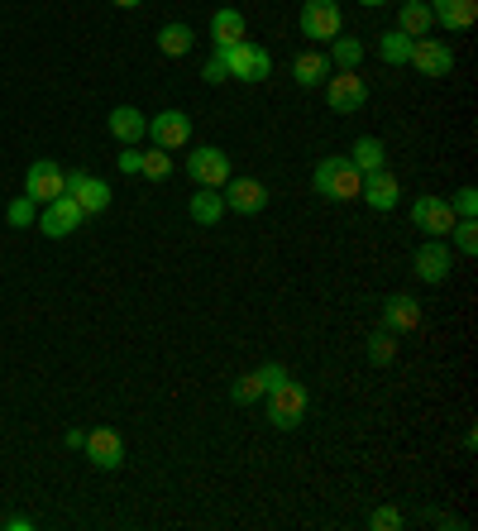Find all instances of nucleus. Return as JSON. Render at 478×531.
I'll return each mask as SVG.
<instances>
[{"instance_id": "nucleus-1", "label": "nucleus", "mask_w": 478, "mask_h": 531, "mask_svg": "<svg viewBox=\"0 0 478 531\" xmlns=\"http://www.w3.org/2000/svg\"><path fill=\"white\" fill-rule=\"evenodd\" d=\"M359 182H364V173L349 158H321L316 173H311V187L326 201H354L359 197Z\"/></svg>"}, {"instance_id": "nucleus-2", "label": "nucleus", "mask_w": 478, "mask_h": 531, "mask_svg": "<svg viewBox=\"0 0 478 531\" xmlns=\"http://www.w3.org/2000/svg\"><path fill=\"white\" fill-rule=\"evenodd\" d=\"M311 412V393H306V383L297 378H287L278 383L273 393H268V426H278V431H297Z\"/></svg>"}, {"instance_id": "nucleus-3", "label": "nucleus", "mask_w": 478, "mask_h": 531, "mask_svg": "<svg viewBox=\"0 0 478 531\" xmlns=\"http://www.w3.org/2000/svg\"><path fill=\"white\" fill-rule=\"evenodd\" d=\"M220 58H225V72L235 77V82H268V72H273V53L259 44H249V39H239L230 48H216Z\"/></svg>"}, {"instance_id": "nucleus-4", "label": "nucleus", "mask_w": 478, "mask_h": 531, "mask_svg": "<svg viewBox=\"0 0 478 531\" xmlns=\"http://www.w3.org/2000/svg\"><path fill=\"white\" fill-rule=\"evenodd\" d=\"M182 168H187V177H192L196 187H216V192L225 187V182H230V177H235V168H230V154H225V149H216V144H196Z\"/></svg>"}, {"instance_id": "nucleus-5", "label": "nucleus", "mask_w": 478, "mask_h": 531, "mask_svg": "<svg viewBox=\"0 0 478 531\" xmlns=\"http://www.w3.org/2000/svg\"><path fill=\"white\" fill-rule=\"evenodd\" d=\"M297 29L316 44H330L335 34H345V10L335 0H302V15H297Z\"/></svg>"}, {"instance_id": "nucleus-6", "label": "nucleus", "mask_w": 478, "mask_h": 531, "mask_svg": "<svg viewBox=\"0 0 478 531\" xmlns=\"http://www.w3.org/2000/svg\"><path fill=\"white\" fill-rule=\"evenodd\" d=\"M82 221H87V211H82V206H77V201L67 197H53V201H44V206H39V230H44L48 240H67V235H72V230H82Z\"/></svg>"}, {"instance_id": "nucleus-7", "label": "nucleus", "mask_w": 478, "mask_h": 531, "mask_svg": "<svg viewBox=\"0 0 478 531\" xmlns=\"http://www.w3.org/2000/svg\"><path fill=\"white\" fill-rule=\"evenodd\" d=\"M149 139H153V149H168V154H173V149H187V144H192V115L177 111V106L149 115Z\"/></svg>"}, {"instance_id": "nucleus-8", "label": "nucleus", "mask_w": 478, "mask_h": 531, "mask_svg": "<svg viewBox=\"0 0 478 531\" xmlns=\"http://www.w3.org/2000/svg\"><path fill=\"white\" fill-rule=\"evenodd\" d=\"M326 101L335 115H354L364 111V101H369V82L359 77V72H330L326 77Z\"/></svg>"}, {"instance_id": "nucleus-9", "label": "nucleus", "mask_w": 478, "mask_h": 531, "mask_svg": "<svg viewBox=\"0 0 478 531\" xmlns=\"http://www.w3.org/2000/svg\"><path fill=\"white\" fill-rule=\"evenodd\" d=\"M220 197H225V211H239V216H259L263 206H268V187H263L259 177H230V182L220 187Z\"/></svg>"}, {"instance_id": "nucleus-10", "label": "nucleus", "mask_w": 478, "mask_h": 531, "mask_svg": "<svg viewBox=\"0 0 478 531\" xmlns=\"http://www.w3.org/2000/svg\"><path fill=\"white\" fill-rule=\"evenodd\" d=\"M412 221H416V230H421L426 240H445V235H450V225H455L459 216L450 211V201H440V197H416V201H412Z\"/></svg>"}, {"instance_id": "nucleus-11", "label": "nucleus", "mask_w": 478, "mask_h": 531, "mask_svg": "<svg viewBox=\"0 0 478 531\" xmlns=\"http://www.w3.org/2000/svg\"><path fill=\"white\" fill-rule=\"evenodd\" d=\"M407 63L421 72V77H450L455 72V48L440 44V39H412V58Z\"/></svg>"}, {"instance_id": "nucleus-12", "label": "nucleus", "mask_w": 478, "mask_h": 531, "mask_svg": "<svg viewBox=\"0 0 478 531\" xmlns=\"http://www.w3.org/2000/svg\"><path fill=\"white\" fill-rule=\"evenodd\" d=\"M63 192L77 201L87 216H101V211L110 206V187L101 182V177H91V173H63Z\"/></svg>"}, {"instance_id": "nucleus-13", "label": "nucleus", "mask_w": 478, "mask_h": 531, "mask_svg": "<svg viewBox=\"0 0 478 531\" xmlns=\"http://www.w3.org/2000/svg\"><path fill=\"white\" fill-rule=\"evenodd\" d=\"M24 197L39 201V206L53 197H63V168H58L53 158H34L29 173H24Z\"/></svg>"}, {"instance_id": "nucleus-14", "label": "nucleus", "mask_w": 478, "mask_h": 531, "mask_svg": "<svg viewBox=\"0 0 478 531\" xmlns=\"http://www.w3.org/2000/svg\"><path fill=\"white\" fill-rule=\"evenodd\" d=\"M412 268H416V278H421V283H445V278H450V268H455L450 244H445V240H426L421 249H416Z\"/></svg>"}, {"instance_id": "nucleus-15", "label": "nucleus", "mask_w": 478, "mask_h": 531, "mask_svg": "<svg viewBox=\"0 0 478 531\" xmlns=\"http://www.w3.org/2000/svg\"><path fill=\"white\" fill-rule=\"evenodd\" d=\"M82 450H87V460L96 469H120L125 465V441H120V431H110V426H101V431H87V445H82Z\"/></svg>"}, {"instance_id": "nucleus-16", "label": "nucleus", "mask_w": 478, "mask_h": 531, "mask_svg": "<svg viewBox=\"0 0 478 531\" xmlns=\"http://www.w3.org/2000/svg\"><path fill=\"white\" fill-rule=\"evenodd\" d=\"M359 201H369V211H392V206L402 201V182H397L388 168L364 173V182H359Z\"/></svg>"}, {"instance_id": "nucleus-17", "label": "nucleus", "mask_w": 478, "mask_h": 531, "mask_svg": "<svg viewBox=\"0 0 478 531\" xmlns=\"http://www.w3.org/2000/svg\"><path fill=\"white\" fill-rule=\"evenodd\" d=\"M106 130H110V139H120V144H144L149 115L139 111V106H115V111L106 115Z\"/></svg>"}, {"instance_id": "nucleus-18", "label": "nucleus", "mask_w": 478, "mask_h": 531, "mask_svg": "<svg viewBox=\"0 0 478 531\" xmlns=\"http://www.w3.org/2000/svg\"><path fill=\"white\" fill-rule=\"evenodd\" d=\"M416 326H421V302H416V297L397 292V297L383 302V331L407 335V331H416Z\"/></svg>"}, {"instance_id": "nucleus-19", "label": "nucleus", "mask_w": 478, "mask_h": 531, "mask_svg": "<svg viewBox=\"0 0 478 531\" xmlns=\"http://www.w3.org/2000/svg\"><path fill=\"white\" fill-rule=\"evenodd\" d=\"M431 24H435V15L426 0H397V29H402L407 39H426Z\"/></svg>"}, {"instance_id": "nucleus-20", "label": "nucleus", "mask_w": 478, "mask_h": 531, "mask_svg": "<svg viewBox=\"0 0 478 531\" xmlns=\"http://www.w3.org/2000/svg\"><path fill=\"white\" fill-rule=\"evenodd\" d=\"M330 72H335V67H330L326 53H297V58H292V77H297V87H326Z\"/></svg>"}, {"instance_id": "nucleus-21", "label": "nucleus", "mask_w": 478, "mask_h": 531, "mask_svg": "<svg viewBox=\"0 0 478 531\" xmlns=\"http://www.w3.org/2000/svg\"><path fill=\"white\" fill-rule=\"evenodd\" d=\"M345 158L359 168V173H378V168H388V149H383V139H373V134L354 139V149H349Z\"/></svg>"}, {"instance_id": "nucleus-22", "label": "nucleus", "mask_w": 478, "mask_h": 531, "mask_svg": "<svg viewBox=\"0 0 478 531\" xmlns=\"http://www.w3.org/2000/svg\"><path fill=\"white\" fill-rule=\"evenodd\" d=\"M196 48V34H192V24H163V29H158V53H163V58H187V53H192Z\"/></svg>"}, {"instance_id": "nucleus-23", "label": "nucleus", "mask_w": 478, "mask_h": 531, "mask_svg": "<svg viewBox=\"0 0 478 531\" xmlns=\"http://www.w3.org/2000/svg\"><path fill=\"white\" fill-rule=\"evenodd\" d=\"M244 29H249V24H244L239 10H216V15H211V48L239 44V39H244Z\"/></svg>"}, {"instance_id": "nucleus-24", "label": "nucleus", "mask_w": 478, "mask_h": 531, "mask_svg": "<svg viewBox=\"0 0 478 531\" xmlns=\"http://www.w3.org/2000/svg\"><path fill=\"white\" fill-rule=\"evenodd\" d=\"M378 58H383L388 67H407V58H412V39H407L397 24L383 29V34H378Z\"/></svg>"}, {"instance_id": "nucleus-25", "label": "nucleus", "mask_w": 478, "mask_h": 531, "mask_svg": "<svg viewBox=\"0 0 478 531\" xmlns=\"http://www.w3.org/2000/svg\"><path fill=\"white\" fill-rule=\"evenodd\" d=\"M192 221L196 225H220V216H225V197H220L216 187H201V192H192Z\"/></svg>"}, {"instance_id": "nucleus-26", "label": "nucleus", "mask_w": 478, "mask_h": 531, "mask_svg": "<svg viewBox=\"0 0 478 531\" xmlns=\"http://www.w3.org/2000/svg\"><path fill=\"white\" fill-rule=\"evenodd\" d=\"M326 58H330V67H340V72H359V63H364V44L349 39V34H335Z\"/></svg>"}, {"instance_id": "nucleus-27", "label": "nucleus", "mask_w": 478, "mask_h": 531, "mask_svg": "<svg viewBox=\"0 0 478 531\" xmlns=\"http://www.w3.org/2000/svg\"><path fill=\"white\" fill-rule=\"evenodd\" d=\"M392 359H397V335L378 326V331L369 335V364H378V369H383V364H392Z\"/></svg>"}, {"instance_id": "nucleus-28", "label": "nucleus", "mask_w": 478, "mask_h": 531, "mask_svg": "<svg viewBox=\"0 0 478 531\" xmlns=\"http://www.w3.org/2000/svg\"><path fill=\"white\" fill-rule=\"evenodd\" d=\"M139 173L149 177V182H168V177H173V158H168V149H149L144 163H139Z\"/></svg>"}, {"instance_id": "nucleus-29", "label": "nucleus", "mask_w": 478, "mask_h": 531, "mask_svg": "<svg viewBox=\"0 0 478 531\" xmlns=\"http://www.w3.org/2000/svg\"><path fill=\"white\" fill-rule=\"evenodd\" d=\"M5 221L15 225V230H29V225L39 221V201L15 197V201H10V206H5Z\"/></svg>"}, {"instance_id": "nucleus-30", "label": "nucleus", "mask_w": 478, "mask_h": 531, "mask_svg": "<svg viewBox=\"0 0 478 531\" xmlns=\"http://www.w3.org/2000/svg\"><path fill=\"white\" fill-rule=\"evenodd\" d=\"M259 398H263L259 374H244V378H235V383H230V402H239V407H254Z\"/></svg>"}, {"instance_id": "nucleus-31", "label": "nucleus", "mask_w": 478, "mask_h": 531, "mask_svg": "<svg viewBox=\"0 0 478 531\" xmlns=\"http://www.w3.org/2000/svg\"><path fill=\"white\" fill-rule=\"evenodd\" d=\"M450 235H455L459 254H478V221L474 216H469V221H455L450 225Z\"/></svg>"}, {"instance_id": "nucleus-32", "label": "nucleus", "mask_w": 478, "mask_h": 531, "mask_svg": "<svg viewBox=\"0 0 478 531\" xmlns=\"http://www.w3.org/2000/svg\"><path fill=\"white\" fill-rule=\"evenodd\" d=\"M254 374H259V383H263V398H268V393H273L278 383H287V378H292V374L283 369V364H278V359H268V364H259Z\"/></svg>"}, {"instance_id": "nucleus-33", "label": "nucleus", "mask_w": 478, "mask_h": 531, "mask_svg": "<svg viewBox=\"0 0 478 531\" xmlns=\"http://www.w3.org/2000/svg\"><path fill=\"white\" fill-rule=\"evenodd\" d=\"M450 211H455L459 221H469V216H478V187H459L455 201H450Z\"/></svg>"}, {"instance_id": "nucleus-34", "label": "nucleus", "mask_w": 478, "mask_h": 531, "mask_svg": "<svg viewBox=\"0 0 478 531\" xmlns=\"http://www.w3.org/2000/svg\"><path fill=\"white\" fill-rule=\"evenodd\" d=\"M369 527L373 531H402V512H397V508H373L369 512Z\"/></svg>"}, {"instance_id": "nucleus-35", "label": "nucleus", "mask_w": 478, "mask_h": 531, "mask_svg": "<svg viewBox=\"0 0 478 531\" xmlns=\"http://www.w3.org/2000/svg\"><path fill=\"white\" fill-rule=\"evenodd\" d=\"M139 163H144L139 144H120V158H115V168H120L125 177H139Z\"/></svg>"}, {"instance_id": "nucleus-36", "label": "nucleus", "mask_w": 478, "mask_h": 531, "mask_svg": "<svg viewBox=\"0 0 478 531\" xmlns=\"http://www.w3.org/2000/svg\"><path fill=\"white\" fill-rule=\"evenodd\" d=\"M201 82H211V87L230 82V72H225V58H220L216 48H211V58H206V67H201Z\"/></svg>"}, {"instance_id": "nucleus-37", "label": "nucleus", "mask_w": 478, "mask_h": 531, "mask_svg": "<svg viewBox=\"0 0 478 531\" xmlns=\"http://www.w3.org/2000/svg\"><path fill=\"white\" fill-rule=\"evenodd\" d=\"M5 531H34V517L15 512V517H5Z\"/></svg>"}, {"instance_id": "nucleus-38", "label": "nucleus", "mask_w": 478, "mask_h": 531, "mask_svg": "<svg viewBox=\"0 0 478 531\" xmlns=\"http://www.w3.org/2000/svg\"><path fill=\"white\" fill-rule=\"evenodd\" d=\"M87 445V431H67V450H82Z\"/></svg>"}, {"instance_id": "nucleus-39", "label": "nucleus", "mask_w": 478, "mask_h": 531, "mask_svg": "<svg viewBox=\"0 0 478 531\" xmlns=\"http://www.w3.org/2000/svg\"><path fill=\"white\" fill-rule=\"evenodd\" d=\"M115 5H120V10H134V5H144V0H115Z\"/></svg>"}, {"instance_id": "nucleus-40", "label": "nucleus", "mask_w": 478, "mask_h": 531, "mask_svg": "<svg viewBox=\"0 0 478 531\" xmlns=\"http://www.w3.org/2000/svg\"><path fill=\"white\" fill-rule=\"evenodd\" d=\"M359 5H369V10H373V5H388V0H359Z\"/></svg>"}]
</instances>
